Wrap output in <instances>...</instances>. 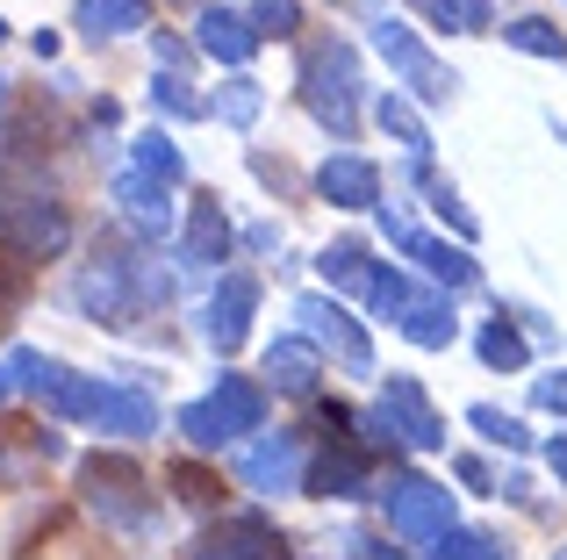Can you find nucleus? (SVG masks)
<instances>
[{
  "mask_svg": "<svg viewBox=\"0 0 567 560\" xmlns=\"http://www.w3.org/2000/svg\"><path fill=\"white\" fill-rule=\"evenodd\" d=\"M166 294H173V273H158L152 259H115V252H94L80 267V280H72V302L94 323H109V331H130Z\"/></svg>",
  "mask_w": 567,
  "mask_h": 560,
  "instance_id": "1",
  "label": "nucleus"
},
{
  "mask_svg": "<svg viewBox=\"0 0 567 560\" xmlns=\"http://www.w3.org/2000/svg\"><path fill=\"white\" fill-rule=\"evenodd\" d=\"M302 108L317 115L338 144L360 129V58H352V43L323 37V43L302 51Z\"/></svg>",
  "mask_w": 567,
  "mask_h": 560,
  "instance_id": "2",
  "label": "nucleus"
},
{
  "mask_svg": "<svg viewBox=\"0 0 567 560\" xmlns=\"http://www.w3.org/2000/svg\"><path fill=\"white\" fill-rule=\"evenodd\" d=\"M80 496L86 510H101V525L115 532H152V475L130 453H86L80 460Z\"/></svg>",
  "mask_w": 567,
  "mask_h": 560,
  "instance_id": "3",
  "label": "nucleus"
},
{
  "mask_svg": "<svg viewBox=\"0 0 567 560\" xmlns=\"http://www.w3.org/2000/svg\"><path fill=\"white\" fill-rule=\"evenodd\" d=\"M259 417H266V388H259V381H245V374H223L202 403L181 409V432H187V446L208 453V446H230V438L259 432Z\"/></svg>",
  "mask_w": 567,
  "mask_h": 560,
  "instance_id": "4",
  "label": "nucleus"
},
{
  "mask_svg": "<svg viewBox=\"0 0 567 560\" xmlns=\"http://www.w3.org/2000/svg\"><path fill=\"white\" fill-rule=\"evenodd\" d=\"M72 245V216L58 209L51 195H14L0 201V252L22 259V267H43Z\"/></svg>",
  "mask_w": 567,
  "mask_h": 560,
  "instance_id": "5",
  "label": "nucleus"
},
{
  "mask_svg": "<svg viewBox=\"0 0 567 560\" xmlns=\"http://www.w3.org/2000/svg\"><path fill=\"white\" fill-rule=\"evenodd\" d=\"M374 417H381L388 446H410V453H439V446H445V417L431 409V395L416 388L410 374H388V388H381Z\"/></svg>",
  "mask_w": 567,
  "mask_h": 560,
  "instance_id": "6",
  "label": "nucleus"
},
{
  "mask_svg": "<svg viewBox=\"0 0 567 560\" xmlns=\"http://www.w3.org/2000/svg\"><path fill=\"white\" fill-rule=\"evenodd\" d=\"M388 525H395V539L439 547V539L453 532V489H439V481H424V475H395L388 481Z\"/></svg>",
  "mask_w": 567,
  "mask_h": 560,
  "instance_id": "7",
  "label": "nucleus"
},
{
  "mask_svg": "<svg viewBox=\"0 0 567 560\" xmlns=\"http://www.w3.org/2000/svg\"><path fill=\"white\" fill-rule=\"evenodd\" d=\"M374 51L388 58V72H395V80L402 86H410V94L416 101H445V94H453V72H445L439 65V58H431L424 51V43H416V29H402V22H388V14H381V22H374Z\"/></svg>",
  "mask_w": 567,
  "mask_h": 560,
  "instance_id": "8",
  "label": "nucleus"
},
{
  "mask_svg": "<svg viewBox=\"0 0 567 560\" xmlns=\"http://www.w3.org/2000/svg\"><path fill=\"white\" fill-rule=\"evenodd\" d=\"M295 317H302L309 345H323L338 366H346V374H374V345H367V331L331 302V294H302V302H295Z\"/></svg>",
  "mask_w": 567,
  "mask_h": 560,
  "instance_id": "9",
  "label": "nucleus"
},
{
  "mask_svg": "<svg viewBox=\"0 0 567 560\" xmlns=\"http://www.w3.org/2000/svg\"><path fill=\"white\" fill-rule=\"evenodd\" d=\"M187 560H295V553H288V539H280L274 525L245 510V518H216L208 525Z\"/></svg>",
  "mask_w": 567,
  "mask_h": 560,
  "instance_id": "10",
  "label": "nucleus"
},
{
  "mask_svg": "<svg viewBox=\"0 0 567 560\" xmlns=\"http://www.w3.org/2000/svg\"><path fill=\"white\" fill-rule=\"evenodd\" d=\"M237 481L259 496H280V489H302V446L295 432H259L245 453H237Z\"/></svg>",
  "mask_w": 567,
  "mask_h": 560,
  "instance_id": "11",
  "label": "nucleus"
},
{
  "mask_svg": "<svg viewBox=\"0 0 567 560\" xmlns=\"http://www.w3.org/2000/svg\"><path fill=\"white\" fill-rule=\"evenodd\" d=\"M251 309H259V280H251V273H223L216 294L202 302V338L216 352H237L245 331H251Z\"/></svg>",
  "mask_w": 567,
  "mask_h": 560,
  "instance_id": "12",
  "label": "nucleus"
},
{
  "mask_svg": "<svg viewBox=\"0 0 567 560\" xmlns=\"http://www.w3.org/2000/svg\"><path fill=\"white\" fill-rule=\"evenodd\" d=\"M115 209L144 238H173V187L144 180V173H115Z\"/></svg>",
  "mask_w": 567,
  "mask_h": 560,
  "instance_id": "13",
  "label": "nucleus"
},
{
  "mask_svg": "<svg viewBox=\"0 0 567 560\" xmlns=\"http://www.w3.org/2000/svg\"><path fill=\"white\" fill-rule=\"evenodd\" d=\"M317 195L331 201V209H374V201H381V173L367 166V158L338 152V158L317 166Z\"/></svg>",
  "mask_w": 567,
  "mask_h": 560,
  "instance_id": "14",
  "label": "nucleus"
},
{
  "mask_svg": "<svg viewBox=\"0 0 567 560\" xmlns=\"http://www.w3.org/2000/svg\"><path fill=\"white\" fill-rule=\"evenodd\" d=\"M388 238H395V245H402V252H410L424 273H439L445 288H474V280H482V273H474V259L460 252V245H445V238H424V230L395 224V216H388Z\"/></svg>",
  "mask_w": 567,
  "mask_h": 560,
  "instance_id": "15",
  "label": "nucleus"
},
{
  "mask_svg": "<svg viewBox=\"0 0 567 560\" xmlns=\"http://www.w3.org/2000/svg\"><path fill=\"white\" fill-rule=\"evenodd\" d=\"M181 259H187V267H216V259H230V216H223L216 195H194V201H187Z\"/></svg>",
  "mask_w": 567,
  "mask_h": 560,
  "instance_id": "16",
  "label": "nucleus"
},
{
  "mask_svg": "<svg viewBox=\"0 0 567 560\" xmlns=\"http://www.w3.org/2000/svg\"><path fill=\"white\" fill-rule=\"evenodd\" d=\"M202 51L223 58V65H251V51H259V29H251V14L237 8H202Z\"/></svg>",
  "mask_w": 567,
  "mask_h": 560,
  "instance_id": "17",
  "label": "nucleus"
},
{
  "mask_svg": "<svg viewBox=\"0 0 567 560\" xmlns=\"http://www.w3.org/2000/svg\"><path fill=\"white\" fill-rule=\"evenodd\" d=\"M323 374V352L309 345V338H274L266 345V381H274L280 395H309Z\"/></svg>",
  "mask_w": 567,
  "mask_h": 560,
  "instance_id": "18",
  "label": "nucleus"
},
{
  "mask_svg": "<svg viewBox=\"0 0 567 560\" xmlns=\"http://www.w3.org/2000/svg\"><path fill=\"white\" fill-rule=\"evenodd\" d=\"M80 37L109 43V37H137V29H152V0H80Z\"/></svg>",
  "mask_w": 567,
  "mask_h": 560,
  "instance_id": "19",
  "label": "nucleus"
},
{
  "mask_svg": "<svg viewBox=\"0 0 567 560\" xmlns=\"http://www.w3.org/2000/svg\"><path fill=\"white\" fill-rule=\"evenodd\" d=\"M109 403H115V388H109V381H94V374H65L51 395H43V409H51V417H72V424H101V417H109Z\"/></svg>",
  "mask_w": 567,
  "mask_h": 560,
  "instance_id": "20",
  "label": "nucleus"
},
{
  "mask_svg": "<svg viewBox=\"0 0 567 560\" xmlns=\"http://www.w3.org/2000/svg\"><path fill=\"white\" fill-rule=\"evenodd\" d=\"M402 338L424 345V352H445L460 338V323H453V309H445L439 294H410V309H402Z\"/></svg>",
  "mask_w": 567,
  "mask_h": 560,
  "instance_id": "21",
  "label": "nucleus"
},
{
  "mask_svg": "<svg viewBox=\"0 0 567 560\" xmlns=\"http://www.w3.org/2000/svg\"><path fill=\"white\" fill-rule=\"evenodd\" d=\"M309 496H367V460L352 446H331L309 467Z\"/></svg>",
  "mask_w": 567,
  "mask_h": 560,
  "instance_id": "22",
  "label": "nucleus"
},
{
  "mask_svg": "<svg viewBox=\"0 0 567 560\" xmlns=\"http://www.w3.org/2000/svg\"><path fill=\"white\" fill-rule=\"evenodd\" d=\"M130 173H144V180H158V187H181L187 180V158H181V144H173L166 129H144L137 152H130Z\"/></svg>",
  "mask_w": 567,
  "mask_h": 560,
  "instance_id": "23",
  "label": "nucleus"
},
{
  "mask_svg": "<svg viewBox=\"0 0 567 560\" xmlns=\"http://www.w3.org/2000/svg\"><path fill=\"white\" fill-rule=\"evenodd\" d=\"M474 352H482V366H496V374H525V366H532V345H525V331H517L511 317L482 323V338H474Z\"/></svg>",
  "mask_w": 567,
  "mask_h": 560,
  "instance_id": "24",
  "label": "nucleus"
},
{
  "mask_svg": "<svg viewBox=\"0 0 567 560\" xmlns=\"http://www.w3.org/2000/svg\"><path fill=\"white\" fill-rule=\"evenodd\" d=\"M374 123H381L395 144H410V158H424V152H431V129H424V115H416L402 94H381V101H374Z\"/></svg>",
  "mask_w": 567,
  "mask_h": 560,
  "instance_id": "25",
  "label": "nucleus"
},
{
  "mask_svg": "<svg viewBox=\"0 0 567 560\" xmlns=\"http://www.w3.org/2000/svg\"><path fill=\"white\" fill-rule=\"evenodd\" d=\"M317 267H323V280H331V288H360V294H367V280H374V267H367V245H360V238L323 245Z\"/></svg>",
  "mask_w": 567,
  "mask_h": 560,
  "instance_id": "26",
  "label": "nucleus"
},
{
  "mask_svg": "<svg viewBox=\"0 0 567 560\" xmlns=\"http://www.w3.org/2000/svg\"><path fill=\"white\" fill-rule=\"evenodd\" d=\"M101 432H123V438L158 432V403H152V395H137V388H115V403H109V417H101Z\"/></svg>",
  "mask_w": 567,
  "mask_h": 560,
  "instance_id": "27",
  "label": "nucleus"
},
{
  "mask_svg": "<svg viewBox=\"0 0 567 560\" xmlns=\"http://www.w3.org/2000/svg\"><path fill=\"white\" fill-rule=\"evenodd\" d=\"M503 43H517V51H532V58H560L567 65V37L546 14H517V22H503Z\"/></svg>",
  "mask_w": 567,
  "mask_h": 560,
  "instance_id": "28",
  "label": "nucleus"
},
{
  "mask_svg": "<svg viewBox=\"0 0 567 560\" xmlns=\"http://www.w3.org/2000/svg\"><path fill=\"white\" fill-rule=\"evenodd\" d=\"M410 8L439 29H460V37H482L488 29V0H410Z\"/></svg>",
  "mask_w": 567,
  "mask_h": 560,
  "instance_id": "29",
  "label": "nucleus"
},
{
  "mask_svg": "<svg viewBox=\"0 0 567 560\" xmlns=\"http://www.w3.org/2000/svg\"><path fill=\"white\" fill-rule=\"evenodd\" d=\"M259 108H266V94L251 80L216 86V101H208V115H216V123H230V129H251V123H259Z\"/></svg>",
  "mask_w": 567,
  "mask_h": 560,
  "instance_id": "30",
  "label": "nucleus"
},
{
  "mask_svg": "<svg viewBox=\"0 0 567 560\" xmlns=\"http://www.w3.org/2000/svg\"><path fill=\"white\" fill-rule=\"evenodd\" d=\"M8 374H14V388H22V395H37V403H43V395L65 381V366L43 360V352H8Z\"/></svg>",
  "mask_w": 567,
  "mask_h": 560,
  "instance_id": "31",
  "label": "nucleus"
},
{
  "mask_svg": "<svg viewBox=\"0 0 567 560\" xmlns=\"http://www.w3.org/2000/svg\"><path fill=\"white\" fill-rule=\"evenodd\" d=\"M467 424H474L482 438H496V446H511V453H525V446H532V432L511 417V409H496V403H474V409H467Z\"/></svg>",
  "mask_w": 567,
  "mask_h": 560,
  "instance_id": "32",
  "label": "nucleus"
},
{
  "mask_svg": "<svg viewBox=\"0 0 567 560\" xmlns=\"http://www.w3.org/2000/svg\"><path fill=\"white\" fill-rule=\"evenodd\" d=\"M431 560H511V547H496L488 532H445L431 547Z\"/></svg>",
  "mask_w": 567,
  "mask_h": 560,
  "instance_id": "33",
  "label": "nucleus"
},
{
  "mask_svg": "<svg viewBox=\"0 0 567 560\" xmlns=\"http://www.w3.org/2000/svg\"><path fill=\"white\" fill-rule=\"evenodd\" d=\"M416 187H424V195H431V209H439L445 224L460 230V238H474V216H467V201H460V195H453V187H445V180H431V173H424V158H416Z\"/></svg>",
  "mask_w": 567,
  "mask_h": 560,
  "instance_id": "34",
  "label": "nucleus"
},
{
  "mask_svg": "<svg viewBox=\"0 0 567 560\" xmlns=\"http://www.w3.org/2000/svg\"><path fill=\"white\" fill-rule=\"evenodd\" d=\"M367 302H374V317L402 323V309H410V280L388 273V267H374V280H367Z\"/></svg>",
  "mask_w": 567,
  "mask_h": 560,
  "instance_id": "35",
  "label": "nucleus"
},
{
  "mask_svg": "<svg viewBox=\"0 0 567 560\" xmlns=\"http://www.w3.org/2000/svg\"><path fill=\"white\" fill-rule=\"evenodd\" d=\"M22 302H29V267L0 252V338H8L14 317H22Z\"/></svg>",
  "mask_w": 567,
  "mask_h": 560,
  "instance_id": "36",
  "label": "nucleus"
},
{
  "mask_svg": "<svg viewBox=\"0 0 567 560\" xmlns=\"http://www.w3.org/2000/svg\"><path fill=\"white\" fill-rule=\"evenodd\" d=\"M152 108H166V115H181V123H194V115H208V101H194L181 72H166V80H152Z\"/></svg>",
  "mask_w": 567,
  "mask_h": 560,
  "instance_id": "37",
  "label": "nucleus"
},
{
  "mask_svg": "<svg viewBox=\"0 0 567 560\" xmlns=\"http://www.w3.org/2000/svg\"><path fill=\"white\" fill-rule=\"evenodd\" d=\"M251 29H259V37H295V29H302V8H295V0H259V8H251Z\"/></svg>",
  "mask_w": 567,
  "mask_h": 560,
  "instance_id": "38",
  "label": "nucleus"
},
{
  "mask_svg": "<svg viewBox=\"0 0 567 560\" xmlns=\"http://www.w3.org/2000/svg\"><path fill=\"white\" fill-rule=\"evenodd\" d=\"M166 481H173V496H181V504H216V475H208V467H194V460H181Z\"/></svg>",
  "mask_w": 567,
  "mask_h": 560,
  "instance_id": "39",
  "label": "nucleus"
},
{
  "mask_svg": "<svg viewBox=\"0 0 567 560\" xmlns=\"http://www.w3.org/2000/svg\"><path fill=\"white\" fill-rule=\"evenodd\" d=\"M532 403H539V409H567V374H539V381H532Z\"/></svg>",
  "mask_w": 567,
  "mask_h": 560,
  "instance_id": "40",
  "label": "nucleus"
},
{
  "mask_svg": "<svg viewBox=\"0 0 567 560\" xmlns=\"http://www.w3.org/2000/svg\"><path fill=\"white\" fill-rule=\"evenodd\" d=\"M158 65H173V72L187 65V43H181V37H166V29H158Z\"/></svg>",
  "mask_w": 567,
  "mask_h": 560,
  "instance_id": "41",
  "label": "nucleus"
},
{
  "mask_svg": "<svg viewBox=\"0 0 567 560\" xmlns=\"http://www.w3.org/2000/svg\"><path fill=\"white\" fill-rule=\"evenodd\" d=\"M546 467H554V475L567 481V438H554V446H546Z\"/></svg>",
  "mask_w": 567,
  "mask_h": 560,
  "instance_id": "42",
  "label": "nucleus"
},
{
  "mask_svg": "<svg viewBox=\"0 0 567 560\" xmlns=\"http://www.w3.org/2000/svg\"><path fill=\"white\" fill-rule=\"evenodd\" d=\"M8 388H14V374H8V366H0V395H8Z\"/></svg>",
  "mask_w": 567,
  "mask_h": 560,
  "instance_id": "43",
  "label": "nucleus"
},
{
  "mask_svg": "<svg viewBox=\"0 0 567 560\" xmlns=\"http://www.w3.org/2000/svg\"><path fill=\"white\" fill-rule=\"evenodd\" d=\"M374 560H402V553H395V547H381V553H374Z\"/></svg>",
  "mask_w": 567,
  "mask_h": 560,
  "instance_id": "44",
  "label": "nucleus"
},
{
  "mask_svg": "<svg viewBox=\"0 0 567 560\" xmlns=\"http://www.w3.org/2000/svg\"><path fill=\"white\" fill-rule=\"evenodd\" d=\"M554 560H567V547H560V553H554Z\"/></svg>",
  "mask_w": 567,
  "mask_h": 560,
  "instance_id": "45",
  "label": "nucleus"
},
{
  "mask_svg": "<svg viewBox=\"0 0 567 560\" xmlns=\"http://www.w3.org/2000/svg\"><path fill=\"white\" fill-rule=\"evenodd\" d=\"M0 94H8V80H0Z\"/></svg>",
  "mask_w": 567,
  "mask_h": 560,
  "instance_id": "46",
  "label": "nucleus"
},
{
  "mask_svg": "<svg viewBox=\"0 0 567 560\" xmlns=\"http://www.w3.org/2000/svg\"><path fill=\"white\" fill-rule=\"evenodd\" d=\"M0 37H8V22H0Z\"/></svg>",
  "mask_w": 567,
  "mask_h": 560,
  "instance_id": "47",
  "label": "nucleus"
}]
</instances>
